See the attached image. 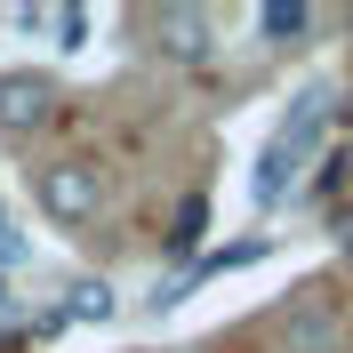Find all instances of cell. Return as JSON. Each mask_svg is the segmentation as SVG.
I'll use <instances>...</instances> for the list:
<instances>
[{
	"instance_id": "cell-1",
	"label": "cell",
	"mask_w": 353,
	"mask_h": 353,
	"mask_svg": "<svg viewBox=\"0 0 353 353\" xmlns=\"http://www.w3.org/2000/svg\"><path fill=\"white\" fill-rule=\"evenodd\" d=\"M32 201H41L48 225H88L97 209H105V169H97V161H81V153L41 161V169H32Z\"/></svg>"
},
{
	"instance_id": "cell-2",
	"label": "cell",
	"mask_w": 353,
	"mask_h": 353,
	"mask_svg": "<svg viewBox=\"0 0 353 353\" xmlns=\"http://www.w3.org/2000/svg\"><path fill=\"white\" fill-rule=\"evenodd\" d=\"M57 105H65V88H57L48 65H0V137H8V145L41 137L48 121H57Z\"/></svg>"
},
{
	"instance_id": "cell-3",
	"label": "cell",
	"mask_w": 353,
	"mask_h": 353,
	"mask_svg": "<svg viewBox=\"0 0 353 353\" xmlns=\"http://www.w3.org/2000/svg\"><path fill=\"white\" fill-rule=\"evenodd\" d=\"M145 32H153V57H169V65H209V48H217V24H209V8H145Z\"/></svg>"
},
{
	"instance_id": "cell-4",
	"label": "cell",
	"mask_w": 353,
	"mask_h": 353,
	"mask_svg": "<svg viewBox=\"0 0 353 353\" xmlns=\"http://www.w3.org/2000/svg\"><path fill=\"white\" fill-rule=\"evenodd\" d=\"M337 330H345L337 289H297V305L281 313V353H337Z\"/></svg>"
},
{
	"instance_id": "cell-5",
	"label": "cell",
	"mask_w": 353,
	"mask_h": 353,
	"mask_svg": "<svg viewBox=\"0 0 353 353\" xmlns=\"http://www.w3.org/2000/svg\"><path fill=\"white\" fill-rule=\"evenodd\" d=\"M313 121H321V97H305V105H297V112L281 121V137L265 145V161H257V209H273V201L289 193V176H297V153H305Z\"/></svg>"
},
{
	"instance_id": "cell-6",
	"label": "cell",
	"mask_w": 353,
	"mask_h": 353,
	"mask_svg": "<svg viewBox=\"0 0 353 353\" xmlns=\"http://www.w3.org/2000/svg\"><path fill=\"white\" fill-rule=\"evenodd\" d=\"M257 32H265L273 48H289V41H305V32H313V8H305V0H265V8H257Z\"/></svg>"
},
{
	"instance_id": "cell-7",
	"label": "cell",
	"mask_w": 353,
	"mask_h": 353,
	"mask_svg": "<svg viewBox=\"0 0 353 353\" xmlns=\"http://www.w3.org/2000/svg\"><path fill=\"white\" fill-rule=\"evenodd\" d=\"M65 321H112V281L105 273H81L65 289Z\"/></svg>"
},
{
	"instance_id": "cell-8",
	"label": "cell",
	"mask_w": 353,
	"mask_h": 353,
	"mask_svg": "<svg viewBox=\"0 0 353 353\" xmlns=\"http://www.w3.org/2000/svg\"><path fill=\"white\" fill-rule=\"evenodd\" d=\"M201 225H209V201L193 193V201H185V217H176V233H169V257H185V249L201 241Z\"/></svg>"
},
{
	"instance_id": "cell-9",
	"label": "cell",
	"mask_w": 353,
	"mask_h": 353,
	"mask_svg": "<svg viewBox=\"0 0 353 353\" xmlns=\"http://www.w3.org/2000/svg\"><path fill=\"white\" fill-rule=\"evenodd\" d=\"M48 24H57V48H81V32H88L81 8H48Z\"/></svg>"
},
{
	"instance_id": "cell-10",
	"label": "cell",
	"mask_w": 353,
	"mask_h": 353,
	"mask_svg": "<svg viewBox=\"0 0 353 353\" xmlns=\"http://www.w3.org/2000/svg\"><path fill=\"white\" fill-rule=\"evenodd\" d=\"M0 241H8V217H0Z\"/></svg>"
},
{
	"instance_id": "cell-11",
	"label": "cell",
	"mask_w": 353,
	"mask_h": 353,
	"mask_svg": "<svg viewBox=\"0 0 353 353\" xmlns=\"http://www.w3.org/2000/svg\"><path fill=\"white\" fill-rule=\"evenodd\" d=\"M345 24H353V8H345Z\"/></svg>"
}]
</instances>
